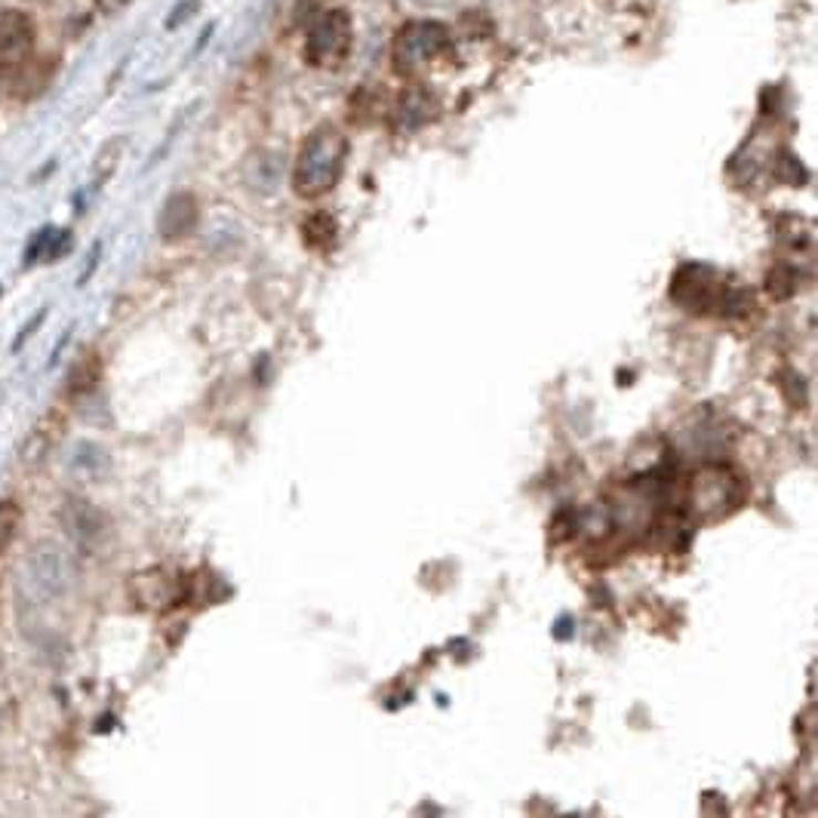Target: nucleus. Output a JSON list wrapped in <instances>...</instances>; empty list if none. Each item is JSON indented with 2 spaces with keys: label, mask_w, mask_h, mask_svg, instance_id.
Returning a JSON list of instances; mask_svg holds the SVG:
<instances>
[{
  "label": "nucleus",
  "mask_w": 818,
  "mask_h": 818,
  "mask_svg": "<svg viewBox=\"0 0 818 818\" xmlns=\"http://www.w3.org/2000/svg\"><path fill=\"white\" fill-rule=\"evenodd\" d=\"M65 428H69L65 416H62L59 410H46V413L31 425L29 437L22 441L19 462H22L25 468H38V465H43V462L59 449L62 437H65Z\"/></svg>",
  "instance_id": "1a4fd4ad"
},
{
  "label": "nucleus",
  "mask_w": 818,
  "mask_h": 818,
  "mask_svg": "<svg viewBox=\"0 0 818 818\" xmlns=\"http://www.w3.org/2000/svg\"><path fill=\"white\" fill-rule=\"evenodd\" d=\"M19 527H22V508L10 499L0 501V555L13 545Z\"/></svg>",
  "instance_id": "f3484780"
},
{
  "label": "nucleus",
  "mask_w": 818,
  "mask_h": 818,
  "mask_svg": "<svg viewBox=\"0 0 818 818\" xmlns=\"http://www.w3.org/2000/svg\"><path fill=\"white\" fill-rule=\"evenodd\" d=\"M726 292L723 280L707 265H683L671 280V299L686 311H721Z\"/></svg>",
  "instance_id": "0eeeda50"
},
{
  "label": "nucleus",
  "mask_w": 818,
  "mask_h": 818,
  "mask_svg": "<svg viewBox=\"0 0 818 818\" xmlns=\"http://www.w3.org/2000/svg\"><path fill=\"white\" fill-rule=\"evenodd\" d=\"M441 114V99L434 90L428 86H406L401 96H397V105H394V124L403 133H416L422 126H428L431 121H437Z\"/></svg>",
  "instance_id": "9d476101"
},
{
  "label": "nucleus",
  "mask_w": 818,
  "mask_h": 818,
  "mask_svg": "<svg viewBox=\"0 0 818 818\" xmlns=\"http://www.w3.org/2000/svg\"><path fill=\"white\" fill-rule=\"evenodd\" d=\"M19 576H22L25 594L34 597L38 603H46V600H56L69 591L71 582H74V563L59 545L43 541L22 563Z\"/></svg>",
  "instance_id": "20e7f679"
},
{
  "label": "nucleus",
  "mask_w": 818,
  "mask_h": 818,
  "mask_svg": "<svg viewBox=\"0 0 818 818\" xmlns=\"http://www.w3.org/2000/svg\"><path fill=\"white\" fill-rule=\"evenodd\" d=\"M200 222V207H197V197L188 195V191H179V195H169L167 204L161 207V216H157V231L164 240H179V237H188Z\"/></svg>",
  "instance_id": "9b49d317"
},
{
  "label": "nucleus",
  "mask_w": 818,
  "mask_h": 818,
  "mask_svg": "<svg viewBox=\"0 0 818 818\" xmlns=\"http://www.w3.org/2000/svg\"><path fill=\"white\" fill-rule=\"evenodd\" d=\"M99 375H102V358L96 351H84L77 361L71 363L69 391L71 394H86L90 389H96Z\"/></svg>",
  "instance_id": "4468645a"
},
{
  "label": "nucleus",
  "mask_w": 818,
  "mask_h": 818,
  "mask_svg": "<svg viewBox=\"0 0 818 818\" xmlns=\"http://www.w3.org/2000/svg\"><path fill=\"white\" fill-rule=\"evenodd\" d=\"M449 29L434 22V19H418V22H410L403 25L397 34H394V43H391V59H394V69L401 74H410L416 77L422 71H428L437 59H444L449 53Z\"/></svg>",
  "instance_id": "7ed1b4c3"
},
{
  "label": "nucleus",
  "mask_w": 818,
  "mask_h": 818,
  "mask_svg": "<svg viewBox=\"0 0 818 818\" xmlns=\"http://www.w3.org/2000/svg\"><path fill=\"white\" fill-rule=\"evenodd\" d=\"M71 237L69 228H56V225H46L38 235L31 237L29 250H25V265H43V262H56L62 256H69Z\"/></svg>",
  "instance_id": "ddd939ff"
},
{
  "label": "nucleus",
  "mask_w": 818,
  "mask_h": 818,
  "mask_svg": "<svg viewBox=\"0 0 818 818\" xmlns=\"http://www.w3.org/2000/svg\"><path fill=\"white\" fill-rule=\"evenodd\" d=\"M130 597L139 610L167 612L176 610L179 603L191 600V579L182 576L176 569L152 567L136 572L130 579Z\"/></svg>",
  "instance_id": "423d86ee"
},
{
  "label": "nucleus",
  "mask_w": 818,
  "mask_h": 818,
  "mask_svg": "<svg viewBox=\"0 0 818 818\" xmlns=\"http://www.w3.org/2000/svg\"><path fill=\"white\" fill-rule=\"evenodd\" d=\"M745 501V480L726 465H705L690 484V511L698 524L729 517Z\"/></svg>",
  "instance_id": "f03ea898"
},
{
  "label": "nucleus",
  "mask_w": 818,
  "mask_h": 818,
  "mask_svg": "<svg viewBox=\"0 0 818 818\" xmlns=\"http://www.w3.org/2000/svg\"><path fill=\"white\" fill-rule=\"evenodd\" d=\"M354 29L345 10L320 13L306 34V59L314 69H339L351 53Z\"/></svg>",
  "instance_id": "39448f33"
},
{
  "label": "nucleus",
  "mask_w": 818,
  "mask_h": 818,
  "mask_svg": "<svg viewBox=\"0 0 818 818\" xmlns=\"http://www.w3.org/2000/svg\"><path fill=\"white\" fill-rule=\"evenodd\" d=\"M794 268L790 265H776L769 275H766V290L773 299H790L797 292V283H794Z\"/></svg>",
  "instance_id": "a211bd4d"
},
{
  "label": "nucleus",
  "mask_w": 818,
  "mask_h": 818,
  "mask_svg": "<svg viewBox=\"0 0 818 818\" xmlns=\"http://www.w3.org/2000/svg\"><path fill=\"white\" fill-rule=\"evenodd\" d=\"M335 231H339V225H335L330 213H314L302 225V237H306L308 247H314V250H330L335 240Z\"/></svg>",
  "instance_id": "2eb2a0df"
},
{
  "label": "nucleus",
  "mask_w": 818,
  "mask_h": 818,
  "mask_svg": "<svg viewBox=\"0 0 818 818\" xmlns=\"http://www.w3.org/2000/svg\"><path fill=\"white\" fill-rule=\"evenodd\" d=\"M348 164V136L339 126H318L299 148L296 167H292V188L296 195L323 197L333 191Z\"/></svg>",
  "instance_id": "f257e3e1"
},
{
  "label": "nucleus",
  "mask_w": 818,
  "mask_h": 818,
  "mask_svg": "<svg viewBox=\"0 0 818 818\" xmlns=\"http://www.w3.org/2000/svg\"><path fill=\"white\" fill-rule=\"evenodd\" d=\"M124 139H112L105 142L96 154V164H93V185H105V182L112 179L114 169L121 164V154H124Z\"/></svg>",
  "instance_id": "dca6fc26"
},
{
  "label": "nucleus",
  "mask_w": 818,
  "mask_h": 818,
  "mask_svg": "<svg viewBox=\"0 0 818 818\" xmlns=\"http://www.w3.org/2000/svg\"><path fill=\"white\" fill-rule=\"evenodd\" d=\"M59 520H62V529L69 532V539L81 551H99L105 545V539H108V532H112L108 517L86 499L65 501L62 511H59Z\"/></svg>",
  "instance_id": "6e6552de"
},
{
  "label": "nucleus",
  "mask_w": 818,
  "mask_h": 818,
  "mask_svg": "<svg viewBox=\"0 0 818 818\" xmlns=\"http://www.w3.org/2000/svg\"><path fill=\"white\" fill-rule=\"evenodd\" d=\"M34 34H31L29 15L3 13L0 15V65H13L29 56Z\"/></svg>",
  "instance_id": "f8f14e48"
}]
</instances>
